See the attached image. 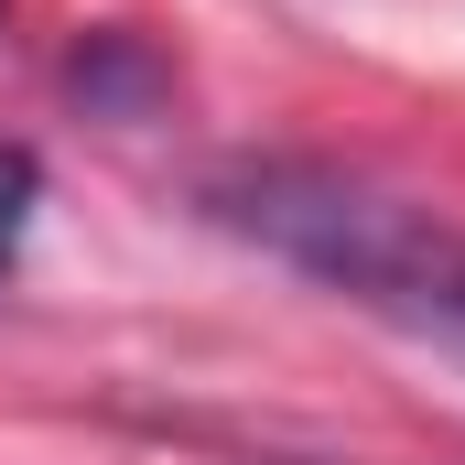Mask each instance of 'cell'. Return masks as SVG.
Wrapping results in <instances>:
<instances>
[{
  "label": "cell",
  "mask_w": 465,
  "mask_h": 465,
  "mask_svg": "<svg viewBox=\"0 0 465 465\" xmlns=\"http://www.w3.org/2000/svg\"><path fill=\"white\" fill-rule=\"evenodd\" d=\"M206 206H217V228L260 238L271 260L314 271L357 314H379L390 336L465 368V228L455 217L379 195L357 173H325V163H228L206 184Z\"/></svg>",
  "instance_id": "cell-1"
},
{
  "label": "cell",
  "mask_w": 465,
  "mask_h": 465,
  "mask_svg": "<svg viewBox=\"0 0 465 465\" xmlns=\"http://www.w3.org/2000/svg\"><path fill=\"white\" fill-rule=\"evenodd\" d=\"M33 195H44L33 152H22V141H0V271H11V249H22V228H33Z\"/></svg>",
  "instance_id": "cell-2"
}]
</instances>
